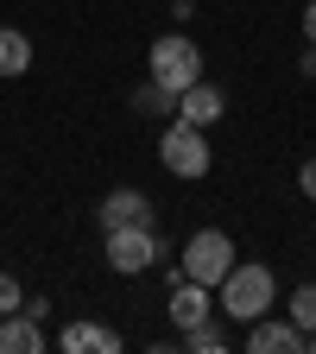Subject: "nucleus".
Wrapping results in <instances>:
<instances>
[{
    "label": "nucleus",
    "instance_id": "obj_1",
    "mask_svg": "<svg viewBox=\"0 0 316 354\" xmlns=\"http://www.w3.org/2000/svg\"><path fill=\"white\" fill-rule=\"evenodd\" d=\"M272 297H279V285H272V272L266 266H228V279L215 285V310L221 317H234V323H253V317H266L272 310Z\"/></svg>",
    "mask_w": 316,
    "mask_h": 354
},
{
    "label": "nucleus",
    "instance_id": "obj_2",
    "mask_svg": "<svg viewBox=\"0 0 316 354\" xmlns=\"http://www.w3.org/2000/svg\"><path fill=\"white\" fill-rule=\"evenodd\" d=\"M228 266H234V241L221 234V228H196V234L184 241V259H177V272L215 291L221 279H228Z\"/></svg>",
    "mask_w": 316,
    "mask_h": 354
},
{
    "label": "nucleus",
    "instance_id": "obj_3",
    "mask_svg": "<svg viewBox=\"0 0 316 354\" xmlns=\"http://www.w3.org/2000/svg\"><path fill=\"white\" fill-rule=\"evenodd\" d=\"M203 76V51H196V38L190 32H165V38H152V82L158 88H190Z\"/></svg>",
    "mask_w": 316,
    "mask_h": 354
},
{
    "label": "nucleus",
    "instance_id": "obj_4",
    "mask_svg": "<svg viewBox=\"0 0 316 354\" xmlns=\"http://www.w3.org/2000/svg\"><path fill=\"white\" fill-rule=\"evenodd\" d=\"M158 158H165L171 177H209V165H215L203 127H190V120H171V127L158 133Z\"/></svg>",
    "mask_w": 316,
    "mask_h": 354
},
{
    "label": "nucleus",
    "instance_id": "obj_5",
    "mask_svg": "<svg viewBox=\"0 0 316 354\" xmlns=\"http://www.w3.org/2000/svg\"><path fill=\"white\" fill-rule=\"evenodd\" d=\"M108 241V266L114 272H146V266H158V234H152V221H133V228H114V234H102Z\"/></svg>",
    "mask_w": 316,
    "mask_h": 354
},
{
    "label": "nucleus",
    "instance_id": "obj_6",
    "mask_svg": "<svg viewBox=\"0 0 316 354\" xmlns=\"http://www.w3.org/2000/svg\"><path fill=\"white\" fill-rule=\"evenodd\" d=\"M247 354H304V329L285 317H272V310H266V317H253L247 323Z\"/></svg>",
    "mask_w": 316,
    "mask_h": 354
},
{
    "label": "nucleus",
    "instance_id": "obj_7",
    "mask_svg": "<svg viewBox=\"0 0 316 354\" xmlns=\"http://www.w3.org/2000/svg\"><path fill=\"white\" fill-rule=\"evenodd\" d=\"M209 317H215V291L196 285V279H177V285H171V323H177V329H196V323H209Z\"/></svg>",
    "mask_w": 316,
    "mask_h": 354
},
{
    "label": "nucleus",
    "instance_id": "obj_8",
    "mask_svg": "<svg viewBox=\"0 0 316 354\" xmlns=\"http://www.w3.org/2000/svg\"><path fill=\"white\" fill-rule=\"evenodd\" d=\"M221 114H228V102H221V88L215 82H190V88H177V120H190V127H215Z\"/></svg>",
    "mask_w": 316,
    "mask_h": 354
},
{
    "label": "nucleus",
    "instance_id": "obj_9",
    "mask_svg": "<svg viewBox=\"0 0 316 354\" xmlns=\"http://www.w3.org/2000/svg\"><path fill=\"white\" fill-rule=\"evenodd\" d=\"M133 221H152V203L133 190V184H120V190H108L102 196V234H114V228H133Z\"/></svg>",
    "mask_w": 316,
    "mask_h": 354
},
{
    "label": "nucleus",
    "instance_id": "obj_10",
    "mask_svg": "<svg viewBox=\"0 0 316 354\" xmlns=\"http://www.w3.org/2000/svg\"><path fill=\"white\" fill-rule=\"evenodd\" d=\"M51 342H44V323L26 317V310H13V317H0V354H44Z\"/></svg>",
    "mask_w": 316,
    "mask_h": 354
},
{
    "label": "nucleus",
    "instance_id": "obj_11",
    "mask_svg": "<svg viewBox=\"0 0 316 354\" xmlns=\"http://www.w3.org/2000/svg\"><path fill=\"white\" fill-rule=\"evenodd\" d=\"M57 348H64V354H120V335L102 329V323H70V329L57 335Z\"/></svg>",
    "mask_w": 316,
    "mask_h": 354
},
{
    "label": "nucleus",
    "instance_id": "obj_12",
    "mask_svg": "<svg viewBox=\"0 0 316 354\" xmlns=\"http://www.w3.org/2000/svg\"><path fill=\"white\" fill-rule=\"evenodd\" d=\"M26 70H32V38L0 26V76H26Z\"/></svg>",
    "mask_w": 316,
    "mask_h": 354
},
{
    "label": "nucleus",
    "instance_id": "obj_13",
    "mask_svg": "<svg viewBox=\"0 0 316 354\" xmlns=\"http://www.w3.org/2000/svg\"><path fill=\"white\" fill-rule=\"evenodd\" d=\"M184 348H190V354H221V348H228V329H221V323L209 317V323L184 329Z\"/></svg>",
    "mask_w": 316,
    "mask_h": 354
},
{
    "label": "nucleus",
    "instance_id": "obj_14",
    "mask_svg": "<svg viewBox=\"0 0 316 354\" xmlns=\"http://www.w3.org/2000/svg\"><path fill=\"white\" fill-rule=\"evenodd\" d=\"M133 108H140V114H171V108H177V95H171V88H158V82H146L140 95H133Z\"/></svg>",
    "mask_w": 316,
    "mask_h": 354
},
{
    "label": "nucleus",
    "instance_id": "obj_15",
    "mask_svg": "<svg viewBox=\"0 0 316 354\" xmlns=\"http://www.w3.org/2000/svg\"><path fill=\"white\" fill-rule=\"evenodd\" d=\"M285 317H291L297 329H316V285H297V297H291Z\"/></svg>",
    "mask_w": 316,
    "mask_h": 354
},
{
    "label": "nucleus",
    "instance_id": "obj_16",
    "mask_svg": "<svg viewBox=\"0 0 316 354\" xmlns=\"http://www.w3.org/2000/svg\"><path fill=\"white\" fill-rule=\"evenodd\" d=\"M26 304V291H19V279L13 272H0V317H13V310Z\"/></svg>",
    "mask_w": 316,
    "mask_h": 354
},
{
    "label": "nucleus",
    "instance_id": "obj_17",
    "mask_svg": "<svg viewBox=\"0 0 316 354\" xmlns=\"http://www.w3.org/2000/svg\"><path fill=\"white\" fill-rule=\"evenodd\" d=\"M297 184H304V196L316 203V158H304V171H297Z\"/></svg>",
    "mask_w": 316,
    "mask_h": 354
},
{
    "label": "nucleus",
    "instance_id": "obj_18",
    "mask_svg": "<svg viewBox=\"0 0 316 354\" xmlns=\"http://www.w3.org/2000/svg\"><path fill=\"white\" fill-rule=\"evenodd\" d=\"M304 38L316 44V0H310V7H304Z\"/></svg>",
    "mask_w": 316,
    "mask_h": 354
},
{
    "label": "nucleus",
    "instance_id": "obj_19",
    "mask_svg": "<svg viewBox=\"0 0 316 354\" xmlns=\"http://www.w3.org/2000/svg\"><path fill=\"white\" fill-rule=\"evenodd\" d=\"M171 13H177V19H184V13H196V7H190V0H171Z\"/></svg>",
    "mask_w": 316,
    "mask_h": 354
}]
</instances>
